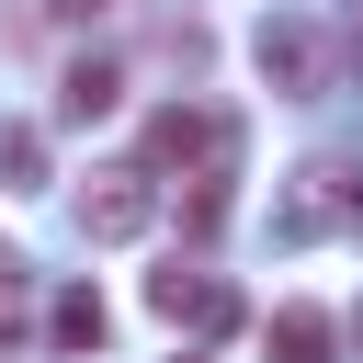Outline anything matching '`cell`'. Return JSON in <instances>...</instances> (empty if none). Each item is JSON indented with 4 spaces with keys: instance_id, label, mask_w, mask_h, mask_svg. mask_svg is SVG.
I'll list each match as a JSON object with an SVG mask.
<instances>
[{
    "instance_id": "6da1fadb",
    "label": "cell",
    "mask_w": 363,
    "mask_h": 363,
    "mask_svg": "<svg viewBox=\"0 0 363 363\" xmlns=\"http://www.w3.org/2000/svg\"><path fill=\"white\" fill-rule=\"evenodd\" d=\"M136 170H147V182L182 170V182H193V193H182V227L216 238V227H227V193H238V113H227V102H159L147 136H136Z\"/></svg>"
},
{
    "instance_id": "8fae6325",
    "label": "cell",
    "mask_w": 363,
    "mask_h": 363,
    "mask_svg": "<svg viewBox=\"0 0 363 363\" xmlns=\"http://www.w3.org/2000/svg\"><path fill=\"white\" fill-rule=\"evenodd\" d=\"M340 57L363 68V0H340Z\"/></svg>"
},
{
    "instance_id": "7a4b0ae2",
    "label": "cell",
    "mask_w": 363,
    "mask_h": 363,
    "mask_svg": "<svg viewBox=\"0 0 363 363\" xmlns=\"http://www.w3.org/2000/svg\"><path fill=\"white\" fill-rule=\"evenodd\" d=\"M147 318H170V329H204V340H227L238 329V295L204 272V261H170V272H147Z\"/></svg>"
},
{
    "instance_id": "30bf717a",
    "label": "cell",
    "mask_w": 363,
    "mask_h": 363,
    "mask_svg": "<svg viewBox=\"0 0 363 363\" xmlns=\"http://www.w3.org/2000/svg\"><path fill=\"white\" fill-rule=\"evenodd\" d=\"M11 329H23V261L0 250V340H11Z\"/></svg>"
},
{
    "instance_id": "4fadbf2b",
    "label": "cell",
    "mask_w": 363,
    "mask_h": 363,
    "mask_svg": "<svg viewBox=\"0 0 363 363\" xmlns=\"http://www.w3.org/2000/svg\"><path fill=\"white\" fill-rule=\"evenodd\" d=\"M182 363H204V352H182Z\"/></svg>"
},
{
    "instance_id": "52a82bcc",
    "label": "cell",
    "mask_w": 363,
    "mask_h": 363,
    "mask_svg": "<svg viewBox=\"0 0 363 363\" xmlns=\"http://www.w3.org/2000/svg\"><path fill=\"white\" fill-rule=\"evenodd\" d=\"M340 204H352V193H340V170H329V159H306V170H295V204H284V238H318Z\"/></svg>"
},
{
    "instance_id": "5b68a950",
    "label": "cell",
    "mask_w": 363,
    "mask_h": 363,
    "mask_svg": "<svg viewBox=\"0 0 363 363\" xmlns=\"http://www.w3.org/2000/svg\"><path fill=\"white\" fill-rule=\"evenodd\" d=\"M272 363H340V318L329 306H272Z\"/></svg>"
},
{
    "instance_id": "277c9868",
    "label": "cell",
    "mask_w": 363,
    "mask_h": 363,
    "mask_svg": "<svg viewBox=\"0 0 363 363\" xmlns=\"http://www.w3.org/2000/svg\"><path fill=\"white\" fill-rule=\"evenodd\" d=\"M79 227H91V238H113V250H125V238H147V227H159V182H147L136 159H125V170H102V182L79 193Z\"/></svg>"
},
{
    "instance_id": "3957f363",
    "label": "cell",
    "mask_w": 363,
    "mask_h": 363,
    "mask_svg": "<svg viewBox=\"0 0 363 363\" xmlns=\"http://www.w3.org/2000/svg\"><path fill=\"white\" fill-rule=\"evenodd\" d=\"M250 57H261V79H272L284 102H306V91L329 79V45H318V23H295V11H272V23L250 34Z\"/></svg>"
},
{
    "instance_id": "7c38bea8",
    "label": "cell",
    "mask_w": 363,
    "mask_h": 363,
    "mask_svg": "<svg viewBox=\"0 0 363 363\" xmlns=\"http://www.w3.org/2000/svg\"><path fill=\"white\" fill-rule=\"evenodd\" d=\"M45 11H68V23H91V11H113V0H45Z\"/></svg>"
},
{
    "instance_id": "ba28073f",
    "label": "cell",
    "mask_w": 363,
    "mask_h": 363,
    "mask_svg": "<svg viewBox=\"0 0 363 363\" xmlns=\"http://www.w3.org/2000/svg\"><path fill=\"white\" fill-rule=\"evenodd\" d=\"M102 329H113V318H102V295H91V284H68V295L45 306V340H57V352H102Z\"/></svg>"
},
{
    "instance_id": "8992f818",
    "label": "cell",
    "mask_w": 363,
    "mask_h": 363,
    "mask_svg": "<svg viewBox=\"0 0 363 363\" xmlns=\"http://www.w3.org/2000/svg\"><path fill=\"white\" fill-rule=\"evenodd\" d=\"M113 102H125V68H113V57H79V68L57 79V125H102Z\"/></svg>"
},
{
    "instance_id": "9c48e42d",
    "label": "cell",
    "mask_w": 363,
    "mask_h": 363,
    "mask_svg": "<svg viewBox=\"0 0 363 363\" xmlns=\"http://www.w3.org/2000/svg\"><path fill=\"white\" fill-rule=\"evenodd\" d=\"M0 182H11V193L45 182V136H34V125H0Z\"/></svg>"
}]
</instances>
